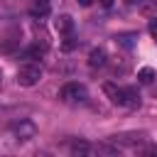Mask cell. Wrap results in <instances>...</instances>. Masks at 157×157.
Listing matches in <instances>:
<instances>
[{
    "mask_svg": "<svg viewBox=\"0 0 157 157\" xmlns=\"http://www.w3.org/2000/svg\"><path fill=\"white\" fill-rule=\"evenodd\" d=\"M103 93L110 98V103L115 105H125V108H137L140 105V96L132 88H120L115 83H103Z\"/></svg>",
    "mask_w": 157,
    "mask_h": 157,
    "instance_id": "obj_1",
    "label": "cell"
},
{
    "mask_svg": "<svg viewBox=\"0 0 157 157\" xmlns=\"http://www.w3.org/2000/svg\"><path fill=\"white\" fill-rule=\"evenodd\" d=\"M59 98L66 101V103H83L88 98V88L78 81H71V83H64L61 91H59Z\"/></svg>",
    "mask_w": 157,
    "mask_h": 157,
    "instance_id": "obj_2",
    "label": "cell"
},
{
    "mask_svg": "<svg viewBox=\"0 0 157 157\" xmlns=\"http://www.w3.org/2000/svg\"><path fill=\"white\" fill-rule=\"evenodd\" d=\"M39 78H42V66H37V64H25L17 71V83L25 86V88L39 83Z\"/></svg>",
    "mask_w": 157,
    "mask_h": 157,
    "instance_id": "obj_3",
    "label": "cell"
},
{
    "mask_svg": "<svg viewBox=\"0 0 157 157\" xmlns=\"http://www.w3.org/2000/svg\"><path fill=\"white\" fill-rule=\"evenodd\" d=\"M12 132L17 135V140H29V137H34L37 125H34L32 120H20V123L12 125Z\"/></svg>",
    "mask_w": 157,
    "mask_h": 157,
    "instance_id": "obj_4",
    "label": "cell"
},
{
    "mask_svg": "<svg viewBox=\"0 0 157 157\" xmlns=\"http://www.w3.org/2000/svg\"><path fill=\"white\" fill-rule=\"evenodd\" d=\"M52 10V0H29V12L34 17H47Z\"/></svg>",
    "mask_w": 157,
    "mask_h": 157,
    "instance_id": "obj_5",
    "label": "cell"
},
{
    "mask_svg": "<svg viewBox=\"0 0 157 157\" xmlns=\"http://www.w3.org/2000/svg\"><path fill=\"white\" fill-rule=\"evenodd\" d=\"M54 27H56V32L59 34H71L74 32V20H71V15H59L56 20H54Z\"/></svg>",
    "mask_w": 157,
    "mask_h": 157,
    "instance_id": "obj_6",
    "label": "cell"
},
{
    "mask_svg": "<svg viewBox=\"0 0 157 157\" xmlns=\"http://www.w3.org/2000/svg\"><path fill=\"white\" fill-rule=\"evenodd\" d=\"M137 7H140V15L142 17H147V20H155L157 17V0H142Z\"/></svg>",
    "mask_w": 157,
    "mask_h": 157,
    "instance_id": "obj_7",
    "label": "cell"
},
{
    "mask_svg": "<svg viewBox=\"0 0 157 157\" xmlns=\"http://www.w3.org/2000/svg\"><path fill=\"white\" fill-rule=\"evenodd\" d=\"M135 39H137L135 32H123V34L115 37V42H118L120 47H125V49H132V47H135Z\"/></svg>",
    "mask_w": 157,
    "mask_h": 157,
    "instance_id": "obj_8",
    "label": "cell"
},
{
    "mask_svg": "<svg viewBox=\"0 0 157 157\" xmlns=\"http://www.w3.org/2000/svg\"><path fill=\"white\" fill-rule=\"evenodd\" d=\"M105 59H108V56H105V49H93V52L88 54V64H91L93 69H96V66H103Z\"/></svg>",
    "mask_w": 157,
    "mask_h": 157,
    "instance_id": "obj_9",
    "label": "cell"
},
{
    "mask_svg": "<svg viewBox=\"0 0 157 157\" xmlns=\"http://www.w3.org/2000/svg\"><path fill=\"white\" fill-rule=\"evenodd\" d=\"M69 147H71V152H74V155H88V152H93V150H96L93 145H88V142H83V140H74Z\"/></svg>",
    "mask_w": 157,
    "mask_h": 157,
    "instance_id": "obj_10",
    "label": "cell"
},
{
    "mask_svg": "<svg viewBox=\"0 0 157 157\" xmlns=\"http://www.w3.org/2000/svg\"><path fill=\"white\" fill-rule=\"evenodd\" d=\"M137 81H140V83H152V81H155V69L142 66V69L137 71Z\"/></svg>",
    "mask_w": 157,
    "mask_h": 157,
    "instance_id": "obj_11",
    "label": "cell"
},
{
    "mask_svg": "<svg viewBox=\"0 0 157 157\" xmlns=\"http://www.w3.org/2000/svg\"><path fill=\"white\" fill-rule=\"evenodd\" d=\"M96 152H105V155H118V147H110V145H98Z\"/></svg>",
    "mask_w": 157,
    "mask_h": 157,
    "instance_id": "obj_12",
    "label": "cell"
},
{
    "mask_svg": "<svg viewBox=\"0 0 157 157\" xmlns=\"http://www.w3.org/2000/svg\"><path fill=\"white\" fill-rule=\"evenodd\" d=\"M150 34L155 37V42H157V17L155 20H150Z\"/></svg>",
    "mask_w": 157,
    "mask_h": 157,
    "instance_id": "obj_13",
    "label": "cell"
},
{
    "mask_svg": "<svg viewBox=\"0 0 157 157\" xmlns=\"http://www.w3.org/2000/svg\"><path fill=\"white\" fill-rule=\"evenodd\" d=\"M74 44H76V42H74V37H71V34H66V39H64V49H74Z\"/></svg>",
    "mask_w": 157,
    "mask_h": 157,
    "instance_id": "obj_14",
    "label": "cell"
},
{
    "mask_svg": "<svg viewBox=\"0 0 157 157\" xmlns=\"http://www.w3.org/2000/svg\"><path fill=\"white\" fill-rule=\"evenodd\" d=\"M142 152H145V155H157V147H145Z\"/></svg>",
    "mask_w": 157,
    "mask_h": 157,
    "instance_id": "obj_15",
    "label": "cell"
},
{
    "mask_svg": "<svg viewBox=\"0 0 157 157\" xmlns=\"http://www.w3.org/2000/svg\"><path fill=\"white\" fill-rule=\"evenodd\" d=\"M91 2H93V0H78V5H81V7H88Z\"/></svg>",
    "mask_w": 157,
    "mask_h": 157,
    "instance_id": "obj_16",
    "label": "cell"
},
{
    "mask_svg": "<svg viewBox=\"0 0 157 157\" xmlns=\"http://www.w3.org/2000/svg\"><path fill=\"white\" fill-rule=\"evenodd\" d=\"M125 2H128V5H130V7H135V5H140V2H142V0H125Z\"/></svg>",
    "mask_w": 157,
    "mask_h": 157,
    "instance_id": "obj_17",
    "label": "cell"
},
{
    "mask_svg": "<svg viewBox=\"0 0 157 157\" xmlns=\"http://www.w3.org/2000/svg\"><path fill=\"white\" fill-rule=\"evenodd\" d=\"M101 2H103V7H110L113 5V0H101Z\"/></svg>",
    "mask_w": 157,
    "mask_h": 157,
    "instance_id": "obj_18",
    "label": "cell"
}]
</instances>
